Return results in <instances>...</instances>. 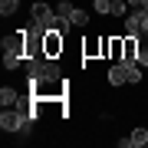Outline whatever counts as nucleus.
Here are the masks:
<instances>
[{"instance_id":"f257e3e1","label":"nucleus","mask_w":148,"mask_h":148,"mask_svg":"<svg viewBox=\"0 0 148 148\" xmlns=\"http://www.w3.org/2000/svg\"><path fill=\"white\" fill-rule=\"evenodd\" d=\"M27 63V30L3 36V66L7 69H20Z\"/></svg>"},{"instance_id":"f03ea898","label":"nucleus","mask_w":148,"mask_h":148,"mask_svg":"<svg viewBox=\"0 0 148 148\" xmlns=\"http://www.w3.org/2000/svg\"><path fill=\"white\" fill-rule=\"evenodd\" d=\"M0 128H3V132H16V135L27 138L30 128H33V115H30V112H23V109L7 106L3 112H0Z\"/></svg>"},{"instance_id":"7ed1b4c3","label":"nucleus","mask_w":148,"mask_h":148,"mask_svg":"<svg viewBox=\"0 0 148 148\" xmlns=\"http://www.w3.org/2000/svg\"><path fill=\"white\" fill-rule=\"evenodd\" d=\"M56 13H59V16H66L73 27H86V23H89V13H86V10H79V7H73L69 0H59Z\"/></svg>"},{"instance_id":"20e7f679","label":"nucleus","mask_w":148,"mask_h":148,"mask_svg":"<svg viewBox=\"0 0 148 148\" xmlns=\"http://www.w3.org/2000/svg\"><path fill=\"white\" fill-rule=\"evenodd\" d=\"M142 145H148V128H142V125L128 138H119V148H142Z\"/></svg>"},{"instance_id":"39448f33","label":"nucleus","mask_w":148,"mask_h":148,"mask_svg":"<svg viewBox=\"0 0 148 148\" xmlns=\"http://www.w3.org/2000/svg\"><path fill=\"white\" fill-rule=\"evenodd\" d=\"M109 86H128V63H119L109 69Z\"/></svg>"},{"instance_id":"423d86ee","label":"nucleus","mask_w":148,"mask_h":148,"mask_svg":"<svg viewBox=\"0 0 148 148\" xmlns=\"http://www.w3.org/2000/svg\"><path fill=\"white\" fill-rule=\"evenodd\" d=\"M43 53H46V56H59V53H63V33H46Z\"/></svg>"},{"instance_id":"0eeeda50","label":"nucleus","mask_w":148,"mask_h":148,"mask_svg":"<svg viewBox=\"0 0 148 148\" xmlns=\"http://www.w3.org/2000/svg\"><path fill=\"white\" fill-rule=\"evenodd\" d=\"M16 102H20V92L13 89V86H3V89H0V106H16Z\"/></svg>"},{"instance_id":"6e6552de","label":"nucleus","mask_w":148,"mask_h":148,"mask_svg":"<svg viewBox=\"0 0 148 148\" xmlns=\"http://www.w3.org/2000/svg\"><path fill=\"white\" fill-rule=\"evenodd\" d=\"M142 33V20H138V13H128L125 16V36H138Z\"/></svg>"},{"instance_id":"1a4fd4ad","label":"nucleus","mask_w":148,"mask_h":148,"mask_svg":"<svg viewBox=\"0 0 148 148\" xmlns=\"http://www.w3.org/2000/svg\"><path fill=\"white\" fill-rule=\"evenodd\" d=\"M122 53H125V40H119V36L109 40V56L112 59H122Z\"/></svg>"},{"instance_id":"9d476101","label":"nucleus","mask_w":148,"mask_h":148,"mask_svg":"<svg viewBox=\"0 0 148 148\" xmlns=\"http://www.w3.org/2000/svg\"><path fill=\"white\" fill-rule=\"evenodd\" d=\"M122 63H125V59H122ZM138 82H142V66L128 63V86H138Z\"/></svg>"},{"instance_id":"9b49d317","label":"nucleus","mask_w":148,"mask_h":148,"mask_svg":"<svg viewBox=\"0 0 148 148\" xmlns=\"http://www.w3.org/2000/svg\"><path fill=\"white\" fill-rule=\"evenodd\" d=\"M16 10H20V0H0V13L3 16H13Z\"/></svg>"},{"instance_id":"f8f14e48","label":"nucleus","mask_w":148,"mask_h":148,"mask_svg":"<svg viewBox=\"0 0 148 148\" xmlns=\"http://www.w3.org/2000/svg\"><path fill=\"white\" fill-rule=\"evenodd\" d=\"M112 16H128V0H112Z\"/></svg>"},{"instance_id":"ddd939ff","label":"nucleus","mask_w":148,"mask_h":148,"mask_svg":"<svg viewBox=\"0 0 148 148\" xmlns=\"http://www.w3.org/2000/svg\"><path fill=\"white\" fill-rule=\"evenodd\" d=\"M92 7H95V13H102V16L112 13V0H92Z\"/></svg>"},{"instance_id":"4468645a","label":"nucleus","mask_w":148,"mask_h":148,"mask_svg":"<svg viewBox=\"0 0 148 148\" xmlns=\"http://www.w3.org/2000/svg\"><path fill=\"white\" fill-rule=\"evenodd\" d=\"M138 13V20H142V36H148V7H142V10H132Z\"/></svg>"},{"instance_id":"2eb2a0df","label":"nucleus","mask_w":148,"mask_h":148,"mask_svg":"<svg viewBox=\"0 0 148 148\" xmlns=\"http://www.w3.org/2000/svg\"><path fill=\"white\" fill-rule=\"evenodd\" d=\"M135 63L142 66V69L148 66V46H145V43H142V46H138V56H135Z\"/></svg>"}]
</instances>
